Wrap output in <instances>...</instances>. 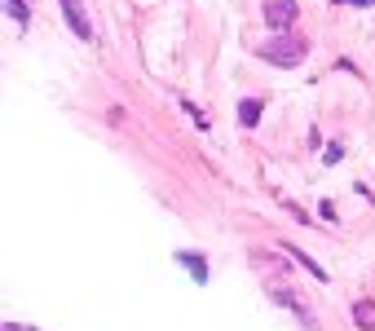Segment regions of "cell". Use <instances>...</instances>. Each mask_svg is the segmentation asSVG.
Listing matches in <instances>:
<instances>
[{"mask_svg": "<svg viewBox=\"0 0 375 331\" xmlns=\"http://www.w3.org/2000/svg\"><path fill=\"white\" fill-rule=\"evenodd\" d=\"M58 5H62V18H67V27L80 35L84 44L93 40V22H89V14H84V5L80 0H58Z\"/></svg>", "mask_w": 375, "mask_h": 331, "instance_id": "3", "label": "cell"}, {"mask_svg": "<svg viewBox=\"0 0 375 331\" xmlns=\"http://www.w3.org/2000/svg\"><path fill=\"white\" fill-rule=\"evenodd\" d=\"M5 331H31L27 323H5Z\"/></svg>", "mask_w": 375, "mask_h": 331, "instance_id": "10", "label": "cell"}, {"mask_svg": "<svg viewBox=\"0 0 375 331\" xmlns=\"http://www.w3.org/2000/svg\"><path fill=\"white\" fill-rule=\"evenodd\" d=\"M265 22H270L274 31H292V22H296V0H265Z\"/></svg>", "mask_w": 375, "mask_h": 331, "instance_id": "2", "label": "cell"}, {"mask_svg": "<svg viewBox=\"0 0 375 331\" xmlns=\"http://www.w3.org/2000/svg\"><path fill=\"white\" fill-rule=\"evenodd\" d=\"M340 159H345V146H340V141H331V146L322 150V163H340Z\"/></svg>", "mask_w": 375, "mask_h": 331, "instance_id": "9", "label": "cell"}, {"mask_svg": "<svg viewBox=\"0 0 375 331\" xmlns=\"http://www.w3.org/2000/svg\"><path fill=\"white\" fill-rule=\"evenodd\" d=\"M292 261H300V265H305V269H309V274H313V278H318V283H326V269H322L318 261H309V256H305V252H296V247H292Z\"/></svg>", "mask_w": 375, "mask_h": 331, "instance_id": "8", "label": "cell"}, {"mask_svg": "<svg viewBox=\"0 0 375 331\" xmlns=\"http://www.w3.org/2000/svg\"><path fill=\"white\" fill-rule=\"evenodd\" d=\"M177 261L190 269V278H195L199 287H203V283H208V265H203V256H199V252H177Z\"/></svg>", "mask_w": 375, "mask_h": 331, "instance_id": "4", "label": "cell"}, {"mask_svg": "<svg viewBox=\"0 0 375 331\" xmlns=\"http://www.w3.org/2000/svg\"><path fill=\"white\" fill-rule=\"evenodd\" d=\"M354 323H358V327H375V305H371V301L354 305Z\"/></svg>", "mask_w": 375, "mask_h": 331, "instance_id": "7", "label": "cell"}, {"mask_svg": "<svg viewBox=\"0 0 375 331\" xmlns=\"http://www.w3.org/2000/svg\"><path fill=\"white\" fill-rule=\"evenodd\" d=\"M5 14H9V18H14V22H18V27H27V22H31V9H27V5H22V0H5Z\"/></svg>", "mask_w": 375, "mask_h": 331, "instance_id": "6", "label": "cell"}, {"mask_svg": "<svg viewBox=\"0 0 375 331\" xmlns=\"http://www.w3.org/2000/svg\"><path fill=\"white\" fill-rule=\"evenodd\" d=\"M305 53H309V44H305V40H296V35H274V40L256 44V57H261V62L283 66V71L300 66V62H305Z\"/></svg>", "mask_w": 375, "mask_h": 331, "instance_id": "1", "label": "cell"}, {"mask_svg": "<svg viewBox=\"0 0 375 331\" xmlns=\"http://www.w3.org/2000/svg\"><path fill=\"white\" fill-rule=\"evenodd\" d=\"M345 5H362V9H367V5H375V0H345Z\"/></svg>", "mask_w": 375, "mask_h": 331, "instance_id": "11", "label": "cell"}, {"mask_svg": "<svg viewBox=\"0 0 375 331\" xmlns=\"http://www.w3.org/2000/svg\"><path fill=\"white\" fill-rule=\"evenodd\" d=\"M256 120H261V98H243V102H238V124L256 128Z\"/></svg>", "mask_w": 375, "mask_h": 331, "instance_id": "5", "label": "cell"}]
</instances>
